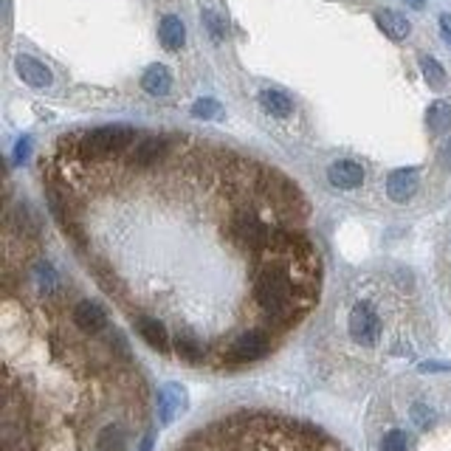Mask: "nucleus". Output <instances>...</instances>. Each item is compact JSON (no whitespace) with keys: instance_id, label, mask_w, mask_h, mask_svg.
<instances>
[{"instance_id":"obj_19","label":"nucleus","mask_w":451,"mask_h":451,"mask_svg":"<svg viewBox=\"0 0 451 451\" xmlns=\"http://www.w3.org/2000/svg\"><path fill=\"white\" fill-rule=\"evenodd\" d=\"M381 451H409V443H406V434L400 429H392L384 434V443H381Z\"/></svg>"},{"instance_id":"obj_18","label":"nucleus","mask_w":451,"mask_h":451,"mask_svg":"<svg viewBox=\"0 0 451 451\" xmlns=\"http://www.w3.org/2000/svg\"><path fill=\"white\" fill-rule=\"evenodd\" d=\"M203 23H206V29H209V34H211V40H214V43H220V40L226 37V23L220 20V15H217V12L206 9V12H203Z\"/></svg>"},{"instance_id":"obj_12","label":"nucleus","mask_w":451,"mask_h":451,"mask_svg":"<svg viewBox=\"0 0 451 451\" xmlns=\"http://www.w3.org/2000/svg\"><path fill=\"white\" fill-rule=\"evenodd\" d=\"M375 23L384 29V34H386L389 40H406L409 32H412L409 20H406L403 15H398V12H392V9L378 12V15H375Z\"/></svg>"},{"instance_id":"obj_8","label":"nucleus","mask_w":451,"mask_h":451,"mask_svg":"<svg viewBox=\"0 0 451 451\" xmlns=\"http://www.w3.org/2000/svg\"><path fill=\"white\" fill-rule=\"evenodd\" d=\"M186 409V392L181 384H166L161 392H158V417L161 423H172L181 412Z\"/></svg>"},{"instance_id":"obj_23","label":"nucleus","mask_w":451,"mask_h":451,"mask_svg":"<svg viewBox=\"0 0 451 451\" xmlns=\"http://www.w3.org/2000/svg\"><path fill=\"white\" fill-rule=\"evenodd\" d=\"M26 155H29V138H23V141L18 144V150H15V158H18V161H23Z\"/></svg>"},{"instance_id":"obj_25","label":"nucleus","mask_w":451,"mask_h":451,"mask_svg":"<svg viewBox=\"0 0 451 451\" xmlns=\"http://www.w3.org/2000/svg\"><path fill=\"white\" fill-rule=\"evenodd\" d=\"M412 4H414V6H423V4H426V0H412Z\"/></svg>"},{"instance_id":"obj_7","label":"nucleus","mask_w":451,"mask_h":451,"mask_svg":"<svg viewBox=\"0 0 451 451\" xmlns=\"http://www.w3.org/2000/svg\"><path fill=\"white\" fill-rule=\"evenodd\" d=\"M327 181L336 186V189H358L364 183V166L344 158V161H336L330 164L327 169Z\"/></svg>"},{"instance_id":"obj_11","label":"nucleus","mask_w":451,"mask_h":451,"mask_svg":"<svg viewBox=\"0 0 451 451\" xmlns=\"http://www.w3.org/2000/svg\"><path fill=\"white\" fill-rule=\"evenodd\" d=\"M141 88L150 93V96H166L169 88H172V74L166 65H150L141 77Z\"/></svg>"},{"instance_id":"obj_2","label":"nucleus","mask_w":451,"mask_h":451,"mask_svg":"<svg viewBox=\"0 0 451 451\" xmlns=\"http://www.w3.org/2000/svg\"><path fill=\"white\" fill-rule=\"evenodd\" d=\"M268 350H271V333L266 327H249L237 339L229 341V347L223 350V361L226 364H249V361L268 355Z\"/></svg>"},{"instance_id":"obj_21","label":"nucleus","mask_w":451,"mask_h":451,"mask_svg":"<svg viewBox=\"0 0 451 451\" xmlns=\"http://www.w3.org/2000/svg\"><path fill=\"white\" fill-rule=\"evenodd\" d=\"M440 32H443V40L451 46V15H443V18H440Z\"/></svg>"},{"instance_id":"obj_20","label":"nucleus","mask_w":451,"mask_h":451,"mask_svg":"<svg viewBox=\"0 0 451 451\" xmlns=\"http://www.w3.org/2000/svg\"><path fill=\"white\" fill-rule=\"evenodd\" d=\"M412 417H414V423H417V426H431V420H434V414H431L426 406H420V403L412 409Z\"/></svg>"},{"instance_id":"obj_16","label":"nucleus","mask_w":451,"mask_h":451,"mask_svg":"<svg viewBox=\"0 0 451 451\" xmlns=\"http://www.w3.org/2000/svg\"><path fill=\"white\" fill-rule=\"evenodd\" d=\"M420 71H423V79L429 82V88L440 91L445 85V68L434 57H420Z\"/></svg>"},{"instance_id":"obj_13","label":"nucleus","mask_w":451,"mask_h":451,"mask_svg":"<svg viewBox=\"0 0 451 451\" xmlns=\"http://www.w3.org/2000/svg\"><path fill=\"white\" fill-rule=\"evenodd\" d=\"M175 353H178L183 361H189V364H200V361L206 358L203 341H200L197 336H192L189 330H178V336H175Z\"/></svg>"},{"instance_id":"obj_22","label":"nucleus","mask_w":451,"mask_h":451,"mask_svg":"<svg viewBox=\"0 0 451 451\" xmlns=\"http://www.w3.org/2000/svg\"><path fill=\"white\" fill-rule=\"evenodd\" d=\"M440 164L445 166V169H451V138L445 141V147L440 150Z\"/></svg>"},{"instance_id":"obj_9","label":"nucleus","mask_w":451,"mask_h":451,"mask_svg":"<svg viewBox=\"0 0 451 451\" xmlns=\"http://www.w3.org/2000/svg\"><path fill=\"white\" fill-rule=\"evenodd\" d=\"M158 40L166 51H181L186 43V26L178 15H164L158 23Z\"/></svg>"},{"instance_id":"obj_1","label":"nucleus","mask_w":451,"mask_h":451,"mask_svg":"<svg viewBox=\"0 0 451 451\" xmlns=\"http://www.w3.org/2000/svg\"><path fill=\"white\" fill-rule=\"evenodd\" d=\"M138 141V133L127 124H110L96 127L91 133H82L79 141H74V158L79 161H99V158H119Z\"/></svg>"},{"instance_id":"obj_6","label":"nucleus","mask_w":451,"mask_h":451,"mask_svg":"<svg viewBox=\"0 0 451 451\" xmlns=\"http://www.w3.org/2000/svg\"><path fill=\"white\" fill-rule=\"evenodd\" d=\"M15 68H18L20 79H23L26 85H32V88H48V85L54 82L51 68H48L46 63L29 57V54H20V57L15 60Z\"/></svg>"},{"instance_id":"obj_4","label":"nucleus","mask_w":451,"mask_h":451,"mask_svg":"<svg viewBox=\"0 0 451 451\" xmlns=\"http://www.w3.org/2000/svg\"><path fill=\"white\" fill-rule=\"evenodd\" d=\"M71 322L77 325V330H82V333H88V336H96V333H102V330L107 327V313H105L96 302L85 299V302H79V305L71 311Z\"/></svg>"},{"instance_id":"obj_17","label":"nucleus","mask_w":451,"mask_h":451,"mask_svg":"<svg viewBox=\"0 0 451 451\" xmlns=\"http://www.w3.org/2000/svg\"><path fill=\"white\" fill-rule=\"evenodd\" d=\"M223 113V105L217 99H197L192 105V116L195 119H217Z\"/></svg>"},{"instance_id":"obj_5","label":"nucleus","mask_w":451,"mask_h":451,"mask_svg":"<svg viewBox=\"0 0 451 451\" xmlns=\"http://www.w3.org/2000/svg\"><path fill=\"white\" fill-rule=\"evenodd\" d=\"M420 186V172L417 169H395L389 178H386V195L395 200V203H406Z\"/></svg>"},{"instance_id":"obj_14","label":"nucleus","mask_w":451,"mask_h":451,"mask_svg":"<svg viewBox=\"0 0 451 451\" xmlns=\"http://www.w3.org/2000/svg\"><path fill=\"white\" fill-rule=\"evenodd\" d=\"M260 105H263L271 116H277V119H288V116L294 113V102H291V96H288V93H282V91H274V88H268V91H263V93H260Z\"/></svg>"},{"instance_id":"obj_3","label":"nucleus","mask_w":451,"mask_h":451,"mask_svg":"<svg viewBox=\"0 0 451 451\" xmlns=\"http://www.w3.org/2000/svg\"><path fill=\"white\" fill-rule=\"evenodd\" d=\"M350 336H353L358 344H375V341H378V336H381V319H378V313H375L367 302L355 305L353 313H350Z\"/></svg>"},{"instance_id":"obj_10","label":"nucleus","mask_w":451,"mask_h":451,"mask_svg":"<svg viewBox=\"0 0 451 451\" xmlns=\"http://www.w3.org/2000/svg\"><path fill=\"white\" fill-rule=\"evenodd\" d=\"M136 327H138V336H141L152 350L164 353V350L169 347V336H166L164 322H158V319H152V316H138V319H136Z\"/></svg>"},{"instance_id":"obj_24","label":"nucleus","mask_w":451,"mask_h":451,"mask_svg":"<svg viewBox=\"0 0 451 451\" xmlns=\"http://www.w3.org/2000/svg\"><path fill=\"white\" fill-rule=\"evenodd\" d=\"M138 451H152V437L147 434L144 440H141V445H138Z\"/></svg>"},{"instance_id":"obj_15","label":"nucleus","mask_w":451,"mask_h":451,"mask_svg":"<svg viewBox=\"0 0 451 451\" xmlns=\"http://www.w3.org/2000/svg\"><path fill=\"white\" fill-rule=\"evenodd\" d=\"M426 127H429L434 136L445 133V130L451 127V105H448V102H443V99L431 102V105H429V110H426Z\"/></svg>"}]
</instances>
